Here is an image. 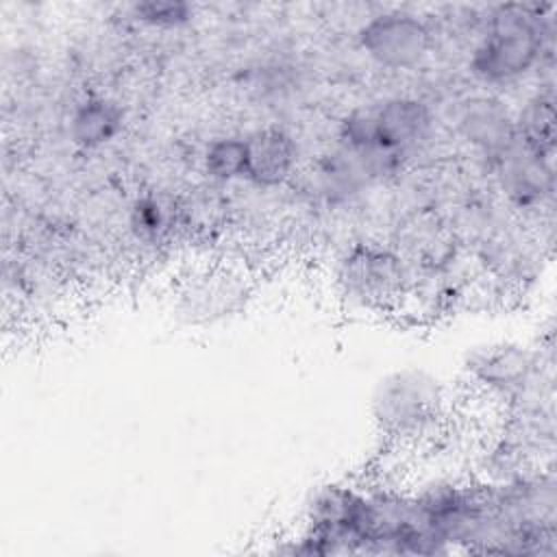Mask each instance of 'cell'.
Wrapping results in <instances>:
<instances>
[{"instance_id":"6da1fadb","label":"cell","mask_w":557,"mask_h":557,"mask_svg":"<svg viewBox=\"0 0 557 557\" xmlns=\"http://www.w3.org/2000/svg\"><path fill=\"white\" fill-rule=\"evenodd\" d=\"M550 15L537 4H500L490 13L487 33L472 48L468 67L485 85L520 81L550 50Z\"/></svg>"},{"instance_id":"7a4b0ae2","label":"cell","mask_w":557,"mask_h":557,"mask_svg":"<svg viewBox=\"0 0 557 557\" xmlns=\"http://www.w3.org/2000/svg\"><path fill=\"white\" fill-rule=\"evenodd\" d=\"M448 405L446 383L435 372L418 366L383 374L370 396L374 424L396 442L435 435L448 413Z\"/></svg>"},{"instance_id":"3957f363","label":"cell","mask_w":557,"mask_h":557,"mask_svg":"<svg viewBox=\"0 0 557 557\" xmlns=\"http://www.w3.org/2000/svg\"><path fill=\"white\" fill-rule=\"evenodd\" d=\"M411 283L407 259L383 244H355L335 265L337 296L359 311H383L400 305Z\"/></svg>"},{"instance_id":"277c9868","label":"cell","mask_w":557,"mask_h":557,"mask_svg":"<svg viewBox=\"0 0 557 557\" xmlns=\"http://www.w3.org/2000/svg\"><path fill=\"white\" fill-rule=\"evenodd\" d=\"M468 381L476 385L490 400L516 405L540 392V359L516 342H483L468 350L463 361Z\"/></svg>"},{"instance_id":"5b68a950","label":"cell","mask_w":557,"mask_h":557,"mask_svg":"<svg viewBox=\"0 0 557 557\" xmlns=\"http://www.w3.org/2000/svg\"><path fill=\"white\" fill-rule=\"evenodd\" d=\"M361 50L389 70L420 65L433 48L431 26L411 11L389 9L370 15L359 28Z\"/></svg>"},{"instance_id":"8992f818","label":"cell","mask_w":557,"mask_h":557,"mask_svg":"<svg viewBox=\"0 0 557 557\" xmlns=\"http://www.w3.org/2000/svg\"><path fill=\"white\" fill-rule=\"evenodd\" d=\"M372 109L381 148L400 157L418 150L433 133V111L420 98L392 96Z\"/></svg>"},{"instance_id":"52a82bcc","label":"cell","mask_w":557,"mask_h":557,"mask_svg":"<svg viewBox=\"0 0 557 557\" xmlns=\"http://www.w3.org/2000/svg\"><path fill=\"white\" fill-rule=\"evenodd\" d=\"M244 281L231 270H209L189 278L178 292V313L194 324L228 318L242 305Z\"/></svg>"},{"instance_id":"ba28073f","label":"cell","mask_w":557,"mask_h":557,"mask_svg":"<svg viewBox=\"0 0 557 557\" xmlns=\"http://www.w3.org/2000/svg\"><path fill=\"white\" fill-rule=\"evenodd\" d=\"M246 181L257 187H278L292 178L298 163V146L287 131L278 126L259 128L246 137Z\"/></svg>"},{"instance_id":"9c48e42d","label":"cell","mask_w":557,"mask_h":557,"mask_svg":"<svg viewBox=\"0 0 557 557\" xmlns=\"http://www.w3.org/2000/svg\"><path fill=\"white\" fill-rule=\"evenodd\" d=\"M459 128L470 144L496 157L518 139L516 120L494 98L470 100L459 117Z\"/></svg>"},{"instance_id":"30bf717a","label":"cell","mask_w":557,"mask_h":557,"mask_svg":"<svg viewBox=\"0 0 557 557\" xmlns=\"http://www.w3.org/2000/svg\"><path fill=\"white\" fill-rule=\"evenodd\" d=\"M124 128L122 107L107 96L83 98L70 115V137L81 148H100Z\"/></svg>"},{"instance_id":"8fae6325","label":"cell","mask_w":557,"mask_h":557,"mask_svg":"<svg viewBox=\"0 0 557 557\" xmlns=\"http://www.w3.org/2000/svg\"><path fill=\"white\" fill-rule=\"evenodd\" d=\"M202 172L215 183H233L246 178L248 148L246 137L222 135L207 144L202 152Z\"/></svg>"},{"instance_id":"7c38bea8","label":"cell","mask_w":557,"mask_h":557,"mask_svg":"<svg viewBox=\"0 0 557 557\" xmlns=\"http://www.w3.org/2000/svg\"><path fill=\"white\" fill-rule=\"evenodd\" d=\"M128 224H131V231L135 233V237L152 242L170 228L168 207L152 194L137 196L135 202L131 205Z\"/></svg>"},{"instance_id":"4fadbf2b","label":"cell","mask_w":557,"mask_h":557,"mask_svg":"<svg viewBox=\"0 0 557 557\" xmlns=\"http://www.w3.org/2000/svg\"><path fill=\"white\" fill-rule=\"evenodd\" d=\"M133 17L139 24L152 28H178L194 15V7L183 0H144L131 7Z\"/></svg>"}]
</instances>
